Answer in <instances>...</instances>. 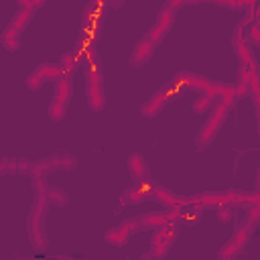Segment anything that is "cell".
Segmentation results:
<instances>
[{"instance_id": "1", "label": "cell", "mask_w": 260, "mask_h": 260, "mask_svg": "<svg viewBox=\"0 0 260 260\" xmlns=\"http://www.w3.org/2000/svg\"><path fill=\"white\" fill-rule=\"evenodd\" d=\"M47 207H49L47 195H37L32 199V207H30V213H28V219H26L28 240H30L32 246H39V248H43L47 244V234H45V228H43V217H45Z\"/></svg>"}, {"instance_id": "2", "label": "cell", "mask_w": 260, "mask_h": 260, "mask_svg": "<svg viewBox=\"0 0 260 260\" xmlns=\"http://www.w3.org/2000/svg\"><path fill=\"white\" fill-rule=\"evenodd\" d=\"M228 108L221 104V102H217L213 108H211V114H209V118H207V122L203 124V128L199 130V134L195 136V146L199 148V150H203L205 146H209L211 144V140L215 138V134L219 132V128H221V124H223V120H225V116H228Z\"/></svg>"}, {"instance_id": "3", "label": "cell", "mask_w": 260, "mask_h": 260, "mask_svg": "<svg viewBox=\"0 0 260 260\" xmlns=\"http://www.w3.org/2000/svg\"><path fill=\"white\" fill-rule=\"evenodd\" d=\"M179 91H181V89H179L173 81H169L167 85L158 87V89L140 106V114H142L144 118H154L156 114L162 112V108H165L171 100H175V98L179 95Z\"/></svg>"}, {"instance_id": "4", "label": "cell", "mask_w": 260, "mask_h": 260, "mask_svg": "<svg viewBox=\"0 0 260 260\" xmlns=\"http://www.w3.org/2000/svg\"><path fill=\"white\" fill-rule=\"evenodd\" d=\"M173 22H175V10H173L169 4H165V6L158 10L156 20H154V24L150 26V30L146 32V37H148L154 45H158V43L165 39V35L171 30Z\"/></svg>"}, {"instance_id": "5", "label": "cell", "mask_w": 260, "mask_h": 260, "mask_svg": "<svg viewBox=\"0 0 260 260\" xmlns=\"http://www.w3.org/2000/svg\"><path fill=\"white\" fill-rule=\"evenodd\" d=\"M152 189H154V183L150 179L136 181L134 185H130L122 191V195H120L122 205H138L146 199H152Z\"/></svg>"}, {"instance_id": "6", "label": "cell", "mask_w": 260, "mask_h": 260, "mask_svg": "<svg viewBox=\"0 0 260 260\" xmlns=\"http://www.w3.org/2000/svg\"><path fill=\"white\" fill-rule=\"evenodd\" d=\"M179 89H197V91H209V87L213 85L211 79L191 73V71H179L173 79H171Z\"/></svg>"}, {"instance_id": "7", "label": "cell", "mask_w": 260, "mask_h": 260, "mask_svg": "<svg viewBox=\"0 0 260 260\" xmlns=\"http://www.w3.org/2000/svg\"><path fill=\"white\" fill-rule=\"evenodd\" d=\"M152 199L158 201V203H162L165 207H187V205H195V197L193 199L179 197L173 191H169L167 187H160L156 183H154V189H152Z\"/></svg>"}, {"instance_id": "8", "label": "cell", "mask_w": 260, "mask_h": 260, "mask_svg": "<svg viewBox=\"0 0 260 260\" xmlns=\"http://www.w3.org/2000/svg\"><path fill=\"white\" fill-rule=\"evenodd\" d=\"M154 43L144 35L138 43H136V47H134V51L130 53V59H128V63L132 65V67H142V65H146V61L152 57V53H154Z\"/></svg>"}, {"instance_id": "9", "label": "cell", "mask_w": 260, "mask_h": 260, "mask_svg": "<svg viewBox=\"0 0 260 260\" xmlns=\"http://www.w3.org/2000/svg\"><path fill=\"white\" fill-rule=\"evenodd\" d=\"M195 203H199L201 207H221V205H234L236 203V193H203L195 197Z\"/></svg>"}, {"instance_id": "10", "label": "cell", "mask_w": 260, "mask_h": 260, "mask_svg": "<svg viewBox=\"0 0 260 260\" xmlns=\"http://www.w3.org/2000/svg\"><path fill=\"white\" fill-rule=\"evenodd\" d=\"M128 165V171L132 175L134 181H144V179H150V173H148V162L146 158L140 154V152H132L126 160Z\"/></svg>"}, {"instance_id": "11", "label": "cell", "mask_w": 260, "mask_h": 260, "mask_svg": "<svg viewBox=\"0 0 260 260\" xmlns=\"http://www.w3.org/2000/svg\"><path fill=\"white\" fill-rule=\"evenodd\" d=\"M234 51H236V57L240 59L242 67H246V69H250V71H256L254 53H252V49L248 47V43H246L244 37H242V39H234Z\"/></svg>"}, {"instance_id": "12", "label": "cell", "mask_w": 260, "mask_h": 260, "mask_svg": "<svg viewBox=\"0 0 260 260\" xmlns=\"http://www.w3.org/2000/svg\"><path fill=\"white\" fill-rule=\"evenodd\" d=\"M171 244H173V240H169V238L165 236L162 228H160V230H154L152 240H150V254H148V256L165 258V256H167V252L171 250Z\"/></svg>"}, {"instance_id": "13", "label": "cell", "mask_w": 260, "mask_h": 260, "mask_svg": "<svg viewBox=\"0 0 260 260\" xmlns=\"http://www.w3.org/2000/svg\"><path fill=\"white\" fill-rule=\"evenodd\" d=\"M83 67H85V77H87V83H98V85H102L104 83V75H102V63H100V55L95 53V55H91L85 63H83Z\"/></svg>"}, {"instance_id": "14", "label": "cell", "mask_w": 260, "mask_h": 260, "mask_svg": "<svg viewBox=\"0 0 260 260\" xmlns=\"http://www.w3.org/2000/svg\"><path fill=\"white\" fill-rule=\"evenodd\" d=\"M85 95H87V104H89V108H91L93 112L104 110V106H106V95H104L102 85H98V83H87Z\"/></svg>"}, {"instance_id": "15", "label": "cell", "mask_w": 260, "mask_h": 260, "mask_svg": "<svg viewBox=\"0 0 260 260\" xmlns=\"http://www.w3.org/2000/svg\"><path fill=\"white\" fill-rule=\"evenodd\" d=\"M138 223H140V230H146V228L160 230L169 223V217L165 211L162 213H144V215H138Z\"/></svg>"}, {"instance_id": "16", "label": "cell", "mask_w": 260, "mask_h": 260, "mask_svg": "<svg viewBox=\"0 0 260 260\" xmlns=\"http://www.w3.org/2000/svg\"><path fill=\"white\" fill-rule=\"evenodd\" d=\"M71 93H73L71 77H59L57 79V85H55V100H59L63 104H69Z\"/></svg>"}, {"instance_id": "17", "label": "cell", "mask_w": 260, "mask_h": 260, "mask_svg": "<svg viewBox=\"0 0 260 260\" xmlns=\"http://www.w3.org/2000/svg\"><path fill=\"white\" fill-rule=\"evenodd\" d=\"M61 69H63V77H71L73 73H75V69L81 65V61H79V57H77V51L73 49V51H69V53H65L63 57H61Z\"/></svg>"}, {"instance_id": "18", "label": "cell", "mask_w": 260, "mask_h": 260, "mask_svg": "<svg viewBox=\"0 0 260 260\" xmlns=\"http://www.w3.org/2000/svg\"><path fill=\"white\" fill-rule=\"evenodd\" d=\"M37 71L43 75L45 81H57L59 77H63L61 63H41V65L37 67Z\"/></svg>"}, {"instance_id": "19", "label": "cell", "mask_w": 260, "mask_h": 260, "mask_svg": "<svg viewBox=\"0 0 260 260\" xmlns=\"http://www.w3.org/2000/svg\"><path fill=\"white\" fill-rule=\"evenodd\" d=\"M32 14H35V10H24V8H18L16 10V14L12 16V20H10V26L20 35L24 28H26V24L30 22V18H32Z\"/></svg>"}, {"instance_id": "20", "label": "cell", "mask_w": 260, "mask_h": 260, "mask_svg": "<svg viewBox=\"0 0 260 260\" xmlns=\"http://www.w3.org/2000/svg\"><path fill=\"white\" fill-rule=\"evenodd\" d=\"M213 106H215V102H213V98H211L207 91H199V95L193 100V110H195V114H207Z\"/></svg>"}, {"instance_id": "21", "label": "cell", "mask_w": 260, "mask_h": 260, "mask_svg": "<svg viewBox=\"0 0 260 260\" xmlns=\"http://www.w3.org/2000/svg\"><path fill=\"white\" fill-rule=\"evenodd\" d=\"M0 41H2V45H4V49H8V51H16V49H20V41H18V32L8 24L6 28H4V32L0 35Z\"/></svg>"}, {"instance_id": "22", "label": "cell", "mask_w": 260, "mask_h": 260, "mask_svg": "<svg viewBox=\"0 0 260 260\" xmlns=\"http://www.w3.org/2000/svg\"><path fill=\"white\" fill-rule=\"evenodd\" d=\"M250 232H252V223H240L238 228H236V232H234V236H232V240H234V244L242 250L246 244H248V238H250Z\"/></svg>"}, {"instance_id": "23", "label": "cell", "mask_w": 260, "mask_h": 260, "mask_svg": "<svg viewBox=\"0 0 260 260\" xmlns=\"http://www.w3.org/2000/svg\"><path fill=\"white\" fill-rule=\"evenodd\" d=\"M47 114H49V118L53 122H61L65 118V114H67V104H63L59 100H53L49 104V108H47Z\"/></svg>"}, {"instance_id": "24", "label": "cell", "mask_w": 260, "mask_h": 260, "mask_svg": "<svg viewBox=\"0 0 260 260\" xmlns=\"http://www.w3.org/2000/svg\"><path fill=\"white\" fill-rule=\"evenodd\" d=\"M47 199H49V203H55V205H65V203L69 201L67 193H65L63 189H59V187H49Z\"/></svg>"}, {"instance_id": "25", "label": "cell", "mask_w": 260, "mask_h": 260, "mask_svg": "<svg viewBox=\"0 0 260 260\" xmlns=\"http://www.w3.org/2000/svg\"><path fill=\"white\" fill-rule=\"evenodd\" d=\"M238 254H240V248H238V246L234 244V240L230 238L228 244H223L221 250L217 252V258H219V260H230V258H236Z\"/></svg>"}, {"instance_id": "26", "label": "cell", "mask_w": 260, "mask_h": 260, "mask_svg": "<svg viewBox=\"0 0 260 260\" xmlns=\"http://www.w3.org/2000/svg\"><path fill=\"white\" fill-rule=\"evenodd\" d=\"M24 83H26V87H28V89H32V91H37V89H39V87H41V85L45 83V79H43V75H41V73H39V71L35 69L32 73H28V75H26V79H24Z\"/></svg>"}, {"instance_id": "27", "label": "cell", "mask_w": 260, "mask_h": 260, "mask_svg": "<svg viewBox=\"0 0 260 260\" xmlns=\"http://www.w3.org/2000/svg\"><path fill=\"white\" fill-rule=\"evenodd\" d=\"M250 93L254 95V100L258 104V110H260V75H258V71H254L252 77H250Z\"/></svg>"}, {"instance_id": "28", "label": "cell", "mask_w": 260, "mask_h": 260, "mask_svg": "<svg viewBox=\"0 0 260 260\" xmlns=\"http://www.w3.org/2000/svg\"><path fill=\"white\" fill-rule=\"evenodd\" d=\"M246 219H248V223H256V221H260V203H252L250 207H248V211H246Z\"/></svg>"}, {"instance_id": "29", "label": "cell", "mask_w": 260, "mask_h": 260, "mask_svg": "<svg viewBox=\"0 0 260 260\" xmlns=\"http://www.w3.org/2000/svg\"><path fill=\"white\" fill-rule=\"evenodd\" d=\"M32 171H35V162H30V160H26V158H18V160H16V173H20V175L30 173V175H32Z\"/></svg>"}, {"instance_id": "30", "label": "cell", "mask_w": 260, "mask_h": 260, "mask_svg": "<svg viewBox=\"0 0 260 260\" xmlns=\"http://www.w3.org/2000/svg\"><path fill=\"white\" fill-rule=\"evenodd\" d=\"M234 217V205H221L217 207V219L219 221H230Z\"/></svg>"}, {"instance_id": "31", "label": "cell", "mask_w": 260, "mask_h": 260, "mask_svg": "<svg viewBox=\"0 0 260 260\" xmlns=\"http://www.w3.org/2000/svg\"><path fill=\"white\" fill-rule=\"evenodd\" d=\"M248 37L256 47H260V22H254L248 26Z\"/></svg>"}, {"instance_id": "32", "label": "cell", "mask_w": 260, "mask_h": 260, "mask_svg": "<svg viewBox=\"0 0 260 260\" xmlns=\"http://www.w3.org/2000/svg\"><path fill=\"white\" fill-rule=\"evenodd\" d=\"M104 238H106V242H108V244H112V246H118V248H120V236H118V228H110V230L104 234Z\"/></svg>"}, {"instance_id": "33", "label": "cell", "mask_w": 260, "mask_h": 260, "mask_svg": "<svg viewBox=\"0 0 260 260\" xmlns=\"http://www.w3.org/2000/svg\"><path fill=\"white\" fill-rule=\"evenodd\" d=\"M252 73H254V71H250V69H246V67L240 65V71H238V83H250Z\"/></svg>"}, {"instance_id": "34", "label": "cell", "mask_w": 260, "mask_h": 260, "mask_svg": "<svg viewBox=\"0 0 260 260\" xmlns=\"http://www.w3.org/2000/svg\"><path fill=\"white\" fill-rule=\"evenodd\" d=\"M12 167H16V160H12V158L4 156V158H2V169H0V171H2L4 175H6V173H8L10 169H12Z\"/></svg>"}, {"instance_id": "35", "label": "cell", "mask_w": 260, "mask_h": 260, "mask_svg": "<svg viewBox=\"0 0 260 260\" xmlns=\"http://www.w3.org/2000/svg\"><path fill=\"white\" fill-rule=\"evenodd\" d=\"M18 8H24V10H37L35 6V0H16Z\"/></svg>"}, {"instance_id": "36", "label": "cell", "mask_w": 260, "mask_h": 260, "mask_svg": "<svg viewBox=\"0 0 260 260\" xmlns=\"http://www.w3.org/2000/svg\"><path fill=\"white\" fill-rule=\"evenodd\" d=\"M258 2H260V0H240V8H244V10H250V8H254Z\"/></svg>"}, {"instance_id": "37", "label": "cell", "mask_w": 260, "mask_h": 260, "mask_svg": "<svg viewBox=\"0 0 260 260\" xmlns=\"http://www.w3.org/2000/svg\"><path fill=\"white\" fill-rule=\"evenodd\" d=\"M106 2H108V4H110V8H120V6H122V2H124V0H106Z\"/></svg>"}, {"instance_id": "38", "label": "cell", "mask_w": 260, "mask_h": 260, "mask_svg": "<svg viewBox=\"0 0 260 260\" xmlns=\"http://www.w3.org/2000/svg\"><path fill=\"white\" fill-rule=\"evenodd\" d=\"M43 4H45V0H35V6H37V8H41Z\"/></svg>"}, {"instance_id": "39", "label": "cell", "mask_w": 260, "mask_h": 260, "mask_svg": "<svg viewBox=\"0 0 260 260\" xmlns=\"http://www.w3.org/2000/svg\"><path fill=\"white\" fill-rule=\"evenodd\" d=\"M258 126H260V110H258Z\"/></svg>"}]
</instances>
